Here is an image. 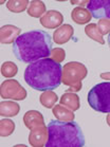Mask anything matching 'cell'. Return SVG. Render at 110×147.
<instances>
[{"label": "cell", "instance_id": "obj_20", "mask_svg": "<svg viewBox=\"0 0 110 147\" xmlns=\"http://www.w3.org/2000/svg\"><path fill=\"white\" fill-rule=\"evenodd\" d=\"M85 33L89 38H91L92 40H95L99 44L104 45L105 44V40H104L103 36L100 34L99 29H97V24H89L88 26H86L85 28Z\"/></svg>", "mask_w": 110, "mask_h": 147}, {"label": "cell", "instance_id": "obj_28", "mask_svg": "<svg viewBox=\"0 0 110 147\" xmlns=\"http://www.w3.org/2000/svg\"><path fill=\"white\" fill-rule=\"evenodd\" d=\"M107 40H108V45H109V47H110V33L108 34V39Z\"/></svg>", "mask_w": 110, "mask_h": 147}, {"label": "cell", "instance_id": "obj_11", "mask_svg": "<svg viewBox=\"0 0 110 147\" xmlns=\"http://www.w3.org/2000/svg\"><path fill=\"white\" fill-rule=\"evenodd\" d=\"M21 29L12 24H7L0 28V42L1 44H12L19 36Z\"/></svg>", "mask_w": 110, "mask_h": 147}, {"label": "cell", "instance_id": "obj_24", "mask_svg": "<svg viewBox=\"0 0 110 147\" xmlns=\"http://www.w3.org/2000/svg\"><path fill=\"white\" fill-rule=\"evenodd\" d=\"M97 24L99 32H100V34L102 36L110 33V20L109 19H100V21H99Z\"/></svg>", "mask_w": 110, "mask_h": 147}, {"label": "cell", "instance_id": "obj_14", "mask_svg": "<svg viewBox=\"0 0 110 147\" xmlns=\"http://www.w3.org/2000/svg\"><path fill=\"white\" fill-rule=\"evenodd\" d=\"M71 18L74 22H76L77 24H85L90 22V20L92 19V15L89 11L85 9L83 7H76L72 10L71 13Z\"/></svg>", "mask_w": 110, "mask_h": 147}, {"label": "cell", "instance_id": "obj_26", "mask_svg": "<svg viewBox=\"0 0 110 147\" xmlns=\"http://www.w3.org/2000/svg\"><path fill=\"white\" fill-rule=\"evenodd\" d=\"M71 3L72 4H76V5H78V4H83V5H85V4H88V1H71Z\"/></svg>", "mask_w": 110, "mask_h": 147}, {"label": "cell", "instance_id": "obj_9", "mask_svg": "<svg viewBox=\"0 0 110 147\" xmlns=\"http://www.w3.org/2000/svg\"><path fill=\"white\" fill-rule=\"evenodd\" d=\"M63 16L59 11L56 10H50L40 18V24L41 26L47 29H56L63 26Z\"/></svg>", "mask_w": 110, "mask_h": 147}, {"label": "cell", "instance_id": "obj_1", "mask_svg": "<svg viewBox=\"0 0 110 147\" xmlns=\"http://www.w3.org/2000/svg\"><path fill=\"white\" fill-rule=\"evenodd\" d=\"M53 41L50 34L43 30H34L21 34L13 42V53L17 59L32 64L47 58L53 50Z\"/></svg>", "mask_w": 110, "mask_h": 147}, {"label": "cell", "instance_id": "obj_18", "mask_svg": "<svg viewBox=\"0 0 110 147\" xmlns=\"http://www.w3.org/2000/svg\"><path fill=\"white\" fill-rule=\"evenodd\" d=\"M57 100H58V96L53 91H43L39 96L40 104L43 105V107L49 108V109H51V108H53L55 106V103Z\"/></svg>", "mask_w": 110, "mask_h": 147}, {"label": "cell", "instance_id": "obj_27", "mask_svg": "<svg viewBox=\"0 0 110 147\" xmlns=\"http://www.w3.org/2000/svg\"><path fill=\"white\" fill-rule=\"evenodd\" d=\"M106 122H107V124L109 125V127H110V113L107 114V117H106Z\"/></svg>", "mask_w": 110, "mask_h": 147}, {"label": "cell", "instance_id": "obj_19", "mask_svg": "<svg viewBox=\"0 0 110 147\" xmlns=\"http://www.w3.org/2000/svg\"><path fill=\"white\" fill-rule=\"evenodd\" d=\"M30 5L29 0H10L7 2V10L12 13H21Z\"/></svg>", "mask_w": 110, "mask_h": 147}, {"label": "cell", "instance_id": "obj_8", "mask_svg": "<svg viewBox=\"0 0 110 147\" xmlns=\"http://www.w3.org/2000/svg\"><path fill=\"white\" fill-rule=\"evenodd\" d=\"M48 138H49L48 126H46L45 124L31 129V132L29 134V142L31 146L33 147H43L46 146Z\"/></svg>", "mask_w": 110, "mask_h": 147}, {"label": "cell", "instance_id": "obj_6", "mask_svg": "<svg viewBox=\"0 0 110 147\" xmlns=\"http://www.w3.org/2000/svg\"><path fill=\"white\" fill-rule=\"evenodd\" d=\"M0 95L3 100H26L28 93L18 80H7L1 84L0 87Z\"/></svg>", "mask_w": 110, "mask_h": 147}, {"label": "cell", "instance_id": "obj_23", "mask_svg": "<svg viewBox=\"0 0 110 147\" xmlns=\"http://www.w3.org/2000/svg\"><path fill=\"white\" fill-rule=\"evenodd\" d=\"M50 56H51L50 58H52L53 60H55V61L60 64L66 58V51L63 50V49H61V48H55V49L52 50Z\"/></svg>", "mask_w": 110, "mask_h": 147}, {"label": "cell", "instance_id": "obj_22", "mask_svg": "<svg viewBox=\"0 0 110 147\" xmlns=\"http://www.w3.org/2000/svg\"><path fill=\"white\" fill-rule=\"evenodd\" d=\"M18 72V68L13 61H5L1 66V74L7 78L14 77Z\"/></svg>", "mask_w": 110, "mask_h": 147}, {"label": "cell", "instance_id": "obj_3", "mask_svg": "<svg viewBox=\"0 0 110 147\" xmlns=\"http://www.w3.org/2000/svg\"><path fill=\"white\" fill-rule=\"evenodd\" d=\"M46 147H83L86 143L82 128L74 121H50Z\"/></svg>", "mask_w": 110, "mask_h": 147}, {"label": "cell", "instance_id": "obj_5", "mask_svg": "<svg viewBox=\"0 0 110 147\" xmlns=\"http://www.w3.org/2000/svg\"><path fill=\"white\" fill-rule=\"evenodd\" d=\"M88 104L93 110L102 113H110V82L100 83L88 92Z\"/></svg>", "mask_w": 110, "mask_h": 147}, {"label": "cell", "instance_id": "obj_10", "mask_svg": "<svg viewBox=\"0 0 110 147\" xmlns=\"http://www.w3.org/2000/svg\"><path fill=\"white\" fill-rule=\"evenodd\" d=\"M74 29L70 24H63L59 28H57L53 33V40L57 45H63L68 42L73 37Z\"/></svg>", "mask_w": 110, "mask_h": 147}, {"label": "cell", "instance_id": "obj_2", "mask_svg": "<svg viewBox=\"0 0 110 147\" xmlns=\"http://www.w3.org/2000/svg\"><path fill=\"white\" fill-rule=\"evenodd\" d=\"M63 67L50 57L30 64L24 70L26 83L37 91H53L61 84Z\"/></svg>", "mask_w": 110, "mask_h": 147}, {"label": "cell", "instance_id": "obj_15", "mask_svg": "<svg viewBox=\"0 0 110 147\" xmlns=\"http://www.w3.org/2000/svg\"><path fill=\"white\" fill-rule=\"evenodd\" d=\"M19 104L12 100H2L0 103V115L1 117H16L19 113Z\"/></svg>", "mask_w": 110, "mask_h": 147}, {"label": "cell", "instance_id": "obj_12", "mask_svg": "<svg viewBox=\"0 0 110 147\" xmlns=\"http://www.w3.org/2000/svg\"><path fill=\"white\" fill-rule=\"evenodd\" d=\"M24 123L26 127L29 129H33L37 126L45 125V120H43V113H40L37 110H30L26 112L24 115Z\"/></svg>", "mask_w": 110, "mask_h": 147}, {"label": "cell", "instance_id": "obj_21", "mask_svg": "<svg viewBox=\"0 0 110 147\" xmlns=\"http://www.w3.org/2000/svg\"><path fill=\"white\" fill-rule=\"evenodd\" d=\"M15 130V123L10 119H2L0 121V136L9 137Z\"/></svg>", "mask_w": 110, "mask_h": 147}, {"label": "cell", "instance_id": "obj_25", "mask_svg": "<svg viewBox=\"0 0 110 147\" xmlns=\"http://www.w3.org/2000/svg\"><path fill=\"white\" fill-rule=\"evenodd\" d=\"M100 77L102 78V80H109V82H110V72H106V73H102V74H100Z\"/></svg>", "mask_w": 110, "mask_h": 147}, {"label": "cell", "instance_id": "obj_4", "mask_svg": "<svg viewBox=\"0 0 110 147\" xmlns=\"http://www.w3.org/2000/svg\"><path fill=\"white\" fill-rule=\"evenodd\" d=\"M88 70L78 61H69L63 67L61 83L68 86L67 92H75L82 89V80L87 76Z\"/></svg>", "mask_w": 110, "mask_h": 147}, {"label": "cell", "instance_id": "obj_17", "mask_svg": "<svg viewBox=\"0 0 110 147\" xmlns=\"http://www.w3.org/2000/svg\"><path fill=\"white\" fill-rule=\"evenodd\" d=\"M27 12L29 16L34 17V18H41L47 13L46 4L39 0H33L30 2V5L28 7Z\"/></svg>", "mask_w": 110, "mask_h": 147}, {"label": "cell", "instance_id": "obj_7", "mask_svg": "<svg viewBox=\"0 0 110 147\" xmlns=\"http://www.w3.org/2000/svg\"><path fill=\"white\" fill-rule=\"evenodd\" d=\"M87 7L93 18L110 20V0H91Z\"/></svg>", "mask_w": 110, "mask_h": 147}, {"label": "cell", "instance_id": "obj_16", "mask_svg": "<svg viewBox=\"0 0 110 147\" xmlns=\"http://www.w3.org/2000/svg\"><path fill=\"white\" fill-rule=\"evenodd\" d=\"M52 112H53L54 117L59 121L71 122V121H74V117H75L73 111L70 110L69 108L63 106V105H60V104L55 105V106L52 108Z\"/></svg>", "mask_w": 110, "mask_h": 147}, {"label": "cell", "instance_id": "obj_13", "mask_svg": "<svg viewBox=\"0 0 110 147\" xmlns=\"http://www.w3.org/2000/svg\"><path fill=\"white\" fill-rule=\"evenodd\" d=\"M59 103L60 105L69 108L72 111L78 110L80 107V96L75 92H66V93H63L61 95V97H60Z\"/></svg>", "mask_w": 110, "mask_h": 147}]
</instances>
